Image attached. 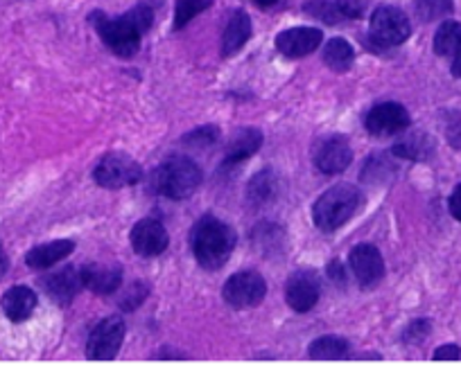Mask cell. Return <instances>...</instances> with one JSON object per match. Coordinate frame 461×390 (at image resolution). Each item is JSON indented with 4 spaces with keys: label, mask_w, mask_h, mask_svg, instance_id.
<instances>
[{
    "label": "cell",
    "mask_w": 461,
    "mask_h": 390,
    "mask_svg": "<svg viewBox=\"0 0 461 390\" xmlns=\"http://www.w3.org/2000/svg\"><path fill=\"white\" fill-rule=\"evenodd\" d=\"M212 5V0H176L175 5V30H184L194 16L206 12Z\"/></svg>",
    "instance_id": "26"
},
{
    "label": "cell",
    "mask_w": 461,
    "mask_h": 390,
    "mask_svg": "<svg viewBox=\"0 0 461 390\" xmlns=\"http://www.w3.org/2000/svg\"><path fill=\"white\" fill-rule=\"evenodd\" d=\"M305 12L328 25H335V23H339V19H344V16H341V12L337 10L335 3H328V0H312V3H308V5H305Z\"/></svg>",
    "instance_id": "29"
},
{
    "label": "cell",
    "mask_w": 461,
    "mask_h": 390,
    "mask_svg": "<svg viewBox=\"0 0 461 390\" xmlns=\"http://www.w3.org/2000/svg\"><path fill=\"white\" fill-rule=\"evenodd\" d=\"M432 152H434V145L428 134L407 136V138L398 140L392 149V154H396V156L411 158V161H425V158L432 156Z\"/></svg>",
    "instance_id": "23"
},
{
    "label": "cell",
    "mask_w": 461,
    "mask_h": 390,
    "mask_svg": "<svg viewBox=\"0 0 461 390\" xmlns=\"http://www.w3.org/2000/svg\"><path fill=\"white\" fill-rule=\"evenodd\" d=\"M278 194V179L272 170H263L258 176H254L247 188V197L254 206H265Z\"/></svg>",
    "instance_id": "24"
},
{
    "label": "cell",
    "mask_w": 461,
    "mask_h": 390,
    "mask_svg": "<svg viewBox=\"0 0 461 390\" xmlns=\"http://www.w3.org/2000/svg\"><path fill=\"white\" fill-rule=\"evenodd\" d=\"M461 357V350L456 348V345H441V348H437V352H434V361H446V359H450V361H456V359Z\"/></svg>",
    "instance_id": "33"
},
{
    "label": "cell",
    "mask_w": 461,
    "mask_h": 390,
    "mask_svg": "<svg viewBox=\"0 0 461 390\" xmlns=\"http://www.w3.org/2000/svg\"><path fill=\"white\" fill-rule=\"evenodd\" d=\"M265 294H267V285H265L263 276L254 271H240L230 276L221 289L224 303L236 309L256 307V305L263 303Z\"/></svg>",
    "instance_id": "8"
},
{
    "label": "cell",
    "mask_w": 461,
    "mask_h": 390,
    "mask_svg": "<svg viewBox=\"0 0 461 390\" xmlns=\"http://www.w3.org/2000/svg\"><path fill=\"white\" fill-rule=\"evenodd\" d=\"M93 179L100 188L121 190L139 183L143 179V170L127 154H109L97 163V167L93 170Z\"/></svg>",
    "instance_id": "5"
},
{
    "label": "cell",
    "mask_w": 461,
    "mask_h": 390,
    "mask_svg": "<svg viewBox=\"0 0 461 390\" xmlns=\"http://www.w3.org/2000/svg\"><path fill=\"white\" fill-rule=\"evenodd\" d=\"M411 34L407 14L398 7L383 5L371 16V41L383 48H396L405 43Z\"/></svg>",
    "instance_id": "6"
},
{
    "label": "cell",
    "mask_w": 461,
    "mask_h": 390,
    "mask_svg": "<svg viewBox=\"0 0 461 390\" xmlns=\"http://www.w3.org/2000/svg\"><path fill=\"white\" fill-rule=\"evenodd\" d=\"M362 206V194L356 185L339 183L332 185L328 192H323L317 199L312 208V219L317 228L332 233V230L341 228L348 219L356 217V212Z\"/></svg>",
    "instance_id": "4"
},
{
    "label": "cell",
    "mask_w": 461,
    "mask_h": 390,
    "mask_svg": "<svg viewBox=\"0 0 461 390\" xmlns=\"http://www.w3.org/2000/svg\"><path fill=\"white\" fill-rule=\"evenodd\" d=\"M251 39V19L247 12L238 10L226 23L224 34H221V55L230 57L240 52L245 43Z\"/></svg>",
    "instance_id": "19"
},
{
    "label": "cell",
    "mask_w": 461,
    "mask_h": 390,
    "mask_svg": "<svg viewBox=\"0 0 461 390\" xmlns=\"http://www.w3.org/2000/svg\"><path fill=\"white\" fill-rule=\"evenodd\" d=\"M254 3L258 7H272V5H276L278 0H254Z\"/></svg>",
    "instance_id": "38"
},
{
    "label": "cell",
    "mask_w": 461,
    "mask_h": 390,
    "mask_svg": "<svg viewBox=\"0 0 461 390\" xmlns=\"http://www.w3.org/2000/svg\"><path fill=\"white\" fill-rule=\"evenodd\" d=\"M416 14L423 21L443 19L452 12V0H414Z\"/></svg>",
    "instance_id": "27"
},
{
    "label": "cell",
    "mask_w": 461,
    "mask_h": 390,
    "mask_svg": "<svg viewBox=\"0 0 461 390\" xmlns=\"http://www.w3.org/2000/svg\"><path fill=\"white\" fill-rule=\"evenodd\" d=\"M351 161L353 149L341 136H330L314 152V165L323 174H339V172H344L346 167L351 165Z\"/></svg>",
    "instance_id": "12"
},
{
    "label": "cell",
    "mask_w": 461,
    "mask_h": 390,
    "mask_svg": "<svg viewBox=\"0 0 461 390\" xmlns=\"http://www.w3.org/2000/svg\"><path fill=\"white\" fill-rule=\"evenodd\" d=\"M353 61H356V50L346 39H330L323 46V64L335 73H346L353 66Z\"/></svg>",
    "instance_id": "22"
},
{
    "label": "cell",
    "mask_w": 461,
    "mask_h": 390,
    "mask_svg": "<svg viewBox=\"0 0 461 390\" xmlns=\"http://www.w3.org/2000/svg\"><path fill=\"white\" fill-rule=\"evenodd\" d=\"M145 296H148V287H145V285L130 287V291L125 294V298L121 300V307L122 309H136L140 303H143Z\"/></svg>",
    "instance_id": "32"
},
{
    "label": "cell",
    "mask_w": 461,
    "mask_h": 390,
    "mask_svg": "<svg viewBox=\"0 0 461 390\" xmlns=\"http://www.w3.org/2000/svg\"><path fill=\"white\" fill-rule=\"evenodd\" d=\"M285 300L294 312L303 314L317 305L319 300V280L312 271L292 273L285 285Z\"/></svg>",
    "instance_id": "13"
},
{
    "label": "cell",
    "mask_w": 461,
    "mask_h": 390,
    "mask_svg": "<svg viewBox=\"0 0 461 390\" xmlns=\"http://www.w3.org/2000/svg\"><path fill=\"white\" fill-rule=\"evenodd\" d=\"M238 235L226 221L217 217H202L190 233V246H193L194 260L199 267L208 271H217L229 262L230 253L236 251Z\"/></svg>",
    "instance_id": "2"
},
{
    "label": "cell",
    "mask_w": 461,
    "mask_h": 390,
    "mask_svg": "<svg viewBox=\"0 0 461 390\" xmlns=\"http://www.w3.org/2000/svg\"><path fill=\"white\" fill-rule=\"evenodd\" d=\"M37 294L30 287H12L3 296V312L12 323H23L37 309Z\"/></svg>",
    "instance_id": "18"
},
{
    "label": "cell",
    "mask_w": 461,
    "mask_h": 390,
    "mask_svg": "<svg viewBox=\"0 0 461 390\" xmlns=\"http://www.w3.org/2000/svg\"><path fill=\"white\" fill-rule=\"evenodd\" d=\"M82 285L91 289L93 294L109 296L118 291L122 285V269L121 267H104V264H88L82 269Z\"/></svg>",
    "instance_id": "17"
},
{
    "label": "cell",
    "mask_w": 461,
    "mask_h": 390,
    "mask_svg": "<svg viewBox=\"0 0 461 390\" xmlns=\"http://www.w3.org/2000/svg\"><path fill=\"white\" fill-rule=\"evenodd\" d=\"M97 34L109 46L113 55L130 59L140 50V39L152 28L154 12L148 5H139L127 12L121 19H106L102 14H93Z\"/></svg>",
    "instance_id": "1"
},
{
    "label": "cell",
    "mask_w": 461,
    "mask_h": 390,
    "mask_svg": "<svg viewBox=\"0 0 461 390\" xmlns=\"http://www.w3.org/2000/svg\"><path fill=\"white\" fill-rule=\"evenodd\" d=\"M447 138H450V143L455 145V147L461 149V124H456L455 129H450V136H447Z\"/></svg>",
    "instance_id": "36"
},
{
    "label": "cell",
    "mask_w": 461,
    "mask_h": 390,
    "mask_svg": "<svg viewBox=\"0 0 461 390\" xmlns=\"http://www.w3.org/2000/svg\"><path fill=\"white\" fill-rule=\"evenodd\" d=\"M217 140H220V129L202 127L190 131V134H185L181 143H184L188 149H208L211 145H215Z\"/></svg>",
    "instance_id": "28"
},
{
    "label": "cell",
    "mask_w": 461,
    "mask_h": 390,
    "mask_svg": "<svg viewBox=\"0 0 461 390\" xmlns=\"http://www.w3.org/2000/svg\"><path fill=\"white\" fill-rule=\"evenodd\" d=\"M321 41L323 34L319 28H292L278 34L276 48L281 55L290 57V59H301L317 50Z\"/></svg>",
    "instance_id": "14"
},
{
    "label": "cell",
    "mask_w": 461,
    "mask_h": 390,
    "mask_svg": "<svg viewBox=\"0 0 461 390\" xmlns=\"http://www.w3.org/2000/svg\"><path fill=\"white\" fill-rule=\"evenodd\" d=\"M335 5L344 19H362L366 12V0H335Z\"/></svg>",
    "instance_id": "31"
},
{
    "label": "cell",
    "mask_w": 461,
    "mask_h": 390,
    "mask_svg": "<svg viewBox=\"0 0 461 390\" xmlns=\"http://www.w3.org/2000/svg\"><path fill=\"white\" fill-rule=\"evenodd\" d=\"M328 273H330V278L335 285H344V271H341L339 260H332L330 267H328Z\"/></svg>",
    "instance_id": "35"
},
{
    "label": "cell",
    "mask_w": 461,
    "mask_h": 390,
    "mask_svg": "<svg viewBox=\"0 0 461 390\" xmlns=\"http://www.w3.org/2000/svg\"><path fill=\"white\" fill-rule=\"evenodd\" d=\"M348 264H351L353 273H356L357 282L365 289L375 287L384 276V262L378 248L374 244H357L348 255Z\"/></svg>",
    "instance_id": "10"
},
{
    "label": "cell",
    "mask_w": 461,
    "mask_h": 390,
    "mask_svg": "<svg viewBox=\"0 0 461 390\" xmlns=\"http://www.w3.org/2000/svg\"><path fill=\"white\" fill-rule=\"evenodd\" d=\"M79 287H82V276L73 267L41 278V289L59 305H68L77 296Z\"/></svg>",
    "instance_id": "16"
},
{
    "label": "cell",
    "mask_w": 461,
    "mask_h": 390,
    "mask_svg": "<svg viewBox=\"0 0 461 390\" xmlns=\"http://www.w3.org/2000/svg\"><path fill=\"white\" fill-rule=\"evenodd\" d=\"M75 251V242L70 239H55V242L41 244V246L32 248L25 255V262L30 269H50L52 264L61 262L64 257H68Z\"/></svg>",
    "instance_id": "20"
},
{
    "label": "cell",
    "mask_w": 461,
    "mask_h": 390,
    "mask_svg": "<svg viewBox=\"0 0 461 390\" xmlns=\"http://www.w3.org/2000/svg\"><path fill=\"white\" fill-rule=\"evenodd\" d=\"M434 52L450 59V73L461 77V23L446 21L434 34Z\"/></svg>",
    "instance_id": "15"
},
{
    "label": "cell",
    "mask_w": 461,
    "mask_h": 390,
    "mask_svg": "<svg viewBox=\"0 0 461 390\" xmlns=\"http://www.w3.org/2000/svg\"><path fill=\"white\" fill-rule=\"evenodd\" d=\"M410 122L411 120L407 109L402 104H396V102H383V104L374 106L365 120L366 131L375 138H389V136L402 134V131H407Z\"/></svg>",
    "instance_id": "9"
},
{
    "label": "cell",
    "mask_w": 461,
    "mask_h": 390,
    "mask_svg": "<svg viewBox=\"0 0 461 390\" xmlns=\"http://www.w3.org/2000/svg\"><path fill=\"white\" fill-rule=\"evenodd\" d=\"M429 330H432L429 321H425V318H419V321H414L410 327H407L405 334H402V341H405L407 345H419V343H423L425 339H428Z\"/></svg>",
    "instance_id": "30"
},
{
    "label": "cell",
    "mask_w": 461,
    "mask_h": 390,
    "mask_svg": "<svg viewBox=\"0 0 461 390\" xmlns=\"http://www.w3.org/2000/svg\"><path fill=\"white\" fill-rule=\"evenodd\" d=\"M202 181V167L193 158L172 156L152 174V190L163 197L181 201V199L193 197Z\"/></svg>",
    "instance_id": "3"
},
{
    "label": "cell",
    "mask_w": 461,
    "mask_h": 390,
    "mask_svg": "<svg viewBox=\"0 0 461 390\" xmlns=\"http://www.w3.org/2000/svg\"><path fill=\"white\" fill-rule=\"evenodd\" d=\"M260 145H263V134H260L258 129H240L230 138L229 147H226V163L233 165V163L247 161V158H251L258 152Z\"/></svg>",
    "instance_id": "21"
},
{
    "label": "cell",
    "mask_w": 461,
    "mask_h": 390,
    "mask_svg": "<svg viewBox=\"0 0 461 390\" xmlns=\"http://www.w3.org/2000/svg\"><path fill=\"white\" fill-rule=\"evenodd\" d=\"M131 248H134L136 255L140 257H157L170 244L167 237V230L163 228V224H158L157 219H143L131 228Z\"/></svg>",
    "instance_id": "11"
},
{
    "label": "cell",
    "mask_w": 461,
    "mask_h": 390,
    "mask_svg": "<svg viewBox=\"0 0 461 390\" xmlns=\"http://www.w3.org/2000/svg\"><path fill=\"white\" fill-rule=\"evenodd\" d=\"M125 321L121 316H109L93 327L86 343V357L95 361H111L118 357L125 341Z\"/></svg>",
    "instance_id": "7"
},
{
    "label": "cell",
    "mask_w": 461,
    "mask_h": 390,
    "mask_svg": "<svg viewBox=\"0 0 461 390\" xmlns=\"http://www.w3.org/2000/svg\"><path fill=\"white\" fill-rule=\"evenodd\" d=\"M310 359H346L348 357V343L339 336H321V339L312 341L308 348Z\"/></svg>",
    "instance_id": "25"
},
{
    "label": "cell",
    "mask_w": 461,
    "mask_h": 390,
    "mask_svg": "<svg viewBox=\"0 0 461 390\" xmlns=\"http://www.w3.org/2000/svg\"><path fill=\"white\" fill-rule=\"evenodd\" d=\"M450 212L456 221H461V185H456L455 192L450 194Z\"/></svg>",
    "instance_id": "34"
},
{
    "label": "cell",
    "mask_w": 461,
    "mask_h": 390,
    "mask_svg": "<svg viewBox=\"0 0 461 390\" xmlns=\"http://www.w3.org/2000/svg\"><path fill=\"white\" fill-rule=\"evenodd\" d=\"M7 271V255H5V248L0 246V276H5Z\"/></svg>",
    "instance_id": "37"
}]
</instances>
